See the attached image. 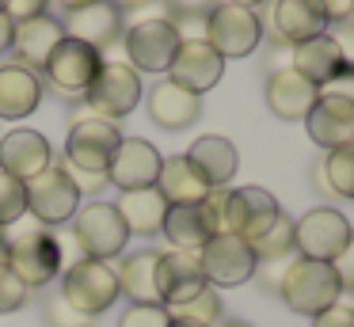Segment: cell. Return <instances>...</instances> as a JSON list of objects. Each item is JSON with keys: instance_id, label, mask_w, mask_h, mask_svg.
I'll list each match as a JSON object with an SVG mask.
<instances>
[{"instance_id": "1", "label": "cell", "mask_w": 354, "mask_h": 327, "mask_svg": "<svg viewBox=\"0 0 354 327\" xmlns=\"http://www.w3.org/2000/svg\"><path fill=\"white\" fill-rule=\"evenodd\" d=\"M4 243H8V266L27 289H42L65 270V255H62V240H57L50 228H42L35 221V228H24V232L8 236L4 232Z\"/></svg>"}, {"instance_id": "2", "label": "cell", "mask_w": 354, "mask_h": 327, "mask_svg": "<svg viewBox=\"0 0 354 327\" xmlns=\"http://www.w3.org/2000/svg\"><path fill=\"white\" fill-rule=\"evenodd\" d=\"M278 293H282L286 308L301 312V316H320L324 308L339 304L343 286H339L335 266L331 263H316V259L293 255L290 266H286V274H282Z\"/></svg>"}, {"instance_id": "3", "label": "cell", "mask_w": 354, "mask_h": 327, "mask_svg": "<svg viewBox=\"0 0 354 327\" xmlns=\"http://www.w3.org/2000/svg\"><path fill=\"white\" fill-rule=\"evenodd\" d=\"M179 42H183V38H179L171 15H145V19L130 23V27L122 30L126 65L138 68V73H168Z\"/></svg>"}, {"instance_id": "4", "label": "cell", "mask_w": 354, "mask_h": 327, "mask_svg": "<svg viewBox=\"0 0 354 327\" xmlns=\"http://www.w3.org/2000/svg\"><path fill=\"white\" fill-rule=\"evenodd\" d=\"M354 243L351 221L331 205H316L301 221H293V251L301 259H316V263H335L346 247Z\"/></svg>"}, {"instance_id": "5", "label": "cell", "mask_w": 354, "mask_h": 327, "mask_svg": "<svg viewBox=\"0 0 354 327\" xmlns=\"http://www.w3.org/2000/svg\"><path fill=\"white\" fill-rule=\"evenodd\" d=\"M62 297L77 312H84L88 319L107 312L118 301V274L103 259H77L69 263V270H62Z\"/></svg>"}, {"instance_id": "6", "label": "cell", "mask_w": 354, "mask_h": 327, "mask_svg": "<svg viewBox=\"0 0 354 327\" xmlns=\"http://www.w3.org/2000/svg\"><path fill=\"white\" fill-rule=\"evenodd\" d=\"M73 240L84 251V259H103V263H111V259H118L126 251L130 232H126L115 202H88V205H80L77 217H73Z\"/></svg>"}, {"instance_id": "7", "label": "cell", "mask_w": 354, "mask_h": 327, "mask_svg": "<svg viewBox=\"0 0 354 327\" xmlns=\"http://www.w3.org/2000/svg\"><path fill=\"white\" fill-rule=\"evenodd\" d=\"M118 141H122V133H118L115 122L84 114V118L73 122L69 137H65V167L88 175H107V164L115 156Z\"/></svg>"}, {"instance_id": "8", "label": "cell", "mask_w": 354, "mask_h": 327, "mask_svg": "<svg viewBox=\"0 0 354 327\" xmlns=\"http://www.w3.org/2000/svg\"><path fill=\"white\" fill-rule=\"evenodd\" d=\"M141 73L138 68H130L126 61H103L100 73H95V80L88 84L84 91V103L92 106L95 118H126V114L133 111V106L141 103Z\"/></svg>"}, {"instance_id": "9", "label": "cell", "mask_w": 354, "mask_h": 327, "mask_svg": "<svg viewBox=\"0 0 354 327\" xmlns=\"http://www.w3.org/2000/svg\"><path fill=\"white\" fill-rule=\"evenodd\" d=\"M24 190H27V213L39 225H65L80 209V190L62 164H50L46 171L27 179Z\"/></svg>"}, {"instance_id": "10", "label": "cell", "mask_w": 354, "mask_h": 327, "mask_svg": "<svg viewBox=\"0 0 354 327\" xmlns=\"http://www.w3.org/2000/svg\"><path fill=\"white\" fill-rule=\"evenodd\" d=\"M202 38H206L225 61L229 57H248V53L263 42V19H259V12H252V8H236V4H225L221 0V4L206 15Z\"/></svg>"}, {"instance_id": "11", "label": "cell", "mask_w": 354, "mask_h": 327, "mask_svg": "<svg viewBox=\"0 0 354 327\" xmlns=\"http://www.w3.org/2000/svg\"><path fill=\"white\" fill-rule=\"evenodd\" d=\"M198 263H202V274L214 289H232V286H244L248 278L259 274V259H255L252 243L240 240L232 232H221V236H209L206 247L198 251Z\"/></svg>"}, {"instance_id": "12", "label": "cell", "mask_w": 354, "mask_h": 327, "mask_svg": "<svg viewBox=\"0 0 354 327\" xmlns=\"http://www.w3.org/2000/svg\"><path fill=\"white\" fill-rule=\"evenodd\" d=\"M100 65H103L100 50H92L88 42H77V38L65 35L62 42H57V50L50 53V61L42 65V73H46L50 88H54L57 95L84 99L88 84H92L95 73H100Z\"/></svg>"}, {"instance_id": "13", "label": "cell", "mask_w": 354, "mask_h": 327, "mask_svg": "<svg viewBox=\"0 0 354 327\" xmlns=\"http://www.w3.org/2000/svg\"><path fill=\"white\" fill-rule=\"evenodd\" d=\"M282 217V205L270 190L263 187H236L229 190V202H225V225L232 236L255 243L259 236L270 232V225Z\"/></svg>"}, {"instance_id": "14", "label": "cell", "mask_w": 354, "mask_h": 327, "mask_svg": "<svg viewBox=\"0 0 354 327\" xmlns=\"http://www.w3.org/2000/svg\"><path fill=\"white\" fill-rule=\"evenodd\" d=\"M221 76H225V57L206 38H183L176 57H171V65H168V80L187 88V91H194V95L217 88Z\"/></svg>"}, {"instance_id": "15", "label": "cell", "mask_w": 354, "mask_h": 327, "mask_svg": "<svg viewBox=\"0 0 354 327\" xmlns=\"http://www.w3.org/2000/svg\"><path fill=\"white\" fill-rule=\"evenodd\" d=\"M164 156L156 152V144H149L145 137H122L107 164V183L118 190H145L156 187Z\"/></svg>"}, {"instance_id": "16", "label": "cell", "mask_w": 354, "mask_h": 327, "mask_svg": "<svg viewBox=\"0 0 354 327\" xmlns=\"http://www.w3.org/2000/svg\"><path fill=\"white\" fill-rule=\"evenodd\" d=\"M54 164V149L39 129H8L0 137V171L27 183Z\"/></svg>"}, {"instance_id": "17", "label": "cell", "mask_w": 354, "mask_h": 327, "mask_svg": "<svg viewBox=\"0 0 354 327\" xmlns=\"http://www.w3.org/2000/svg\"><path fill=\"white\" fill-rule=\"evenodd\" d=\"M156 286H160L164 308L198 297L209 286L206 274H202L198 251H168V255H160V263H156Z\"/></svg>"}, {"instance_id": "18", "label": "cell", "mask_w": 354, "mask_h": 327, "mask_svg": "<svg viewBox=\"0 0 354 327\" xmlns=\"http://www.w3.org/2000/svg\"><path fill=\"white\" fill-rule=\"evenodd\" d=\"M65 38L62 19L54 15H31V19H19L12 27V53H16V65L42 73V65L50 61V53L57 50V42Z\"/></svg>"}, {"instance_id": "19", "label": "cell", "mask_w": 354, "mask_h": 327, "mask_svg": "<svg viewBox=\"0 0 354 327\" xmlns=\"http://www.w3.org/2000/svg\"><path fill=\"white\" fill-rule=\"evenodd\" d=\"M305 129L324 152L339 149V144H351L354 141V106L346 99L320 95L313 103V111L305 114Z\"/></svg>"}, {"instance_id": "20", "label": "cell", "mask_w": 354, "mask_h": 327, "mask_svg": "<svg viewBox=\"0 0 354 327\" xmlns=\"http://www.w3.org/2000/svg\"><path fill=\"white\" fill-rule=\"evenodd\" d=\"M320 99V88L308 84L297 68H274L267 80V106L282 122H305L313 103Z\"/></svg>"}, {"instance_id": "21", "label": "cell", "mask_w": 354, "mask_h": 327, "mask_svg": "<svg viewBox=\"0 0 354 327\" xmlns=\"http://www.w3.org/2000/svg\"><path fill=\"white\" fill-rule=\"evenodd\" d=\"M65 35L77 38V42H88L92 50H107L111 42L122 38V12L111 8L107 0H95V4H84L77 12H69V19L62 23Z\"/></svg>"}, {"instance_id": "22", "label": "cell", "mask_w": 354, "mask_h": 327, "mask_svg": "<svg viewBox=\"0 0 354 327\" xmlns=\"http://www.w3.org/2000/svg\"><path fill=\"white\" fill-rule=\"evenodd\" d=\"M270 27H274L278 42L301 46V42H308V38L328 30V15L320 12L316 0H274V8H270Z\"/></svg>"}, {"instance_id": "23", "label": "cell", "mask_w": 354, "mask_h": 327, "mask_svg": "<svg viewBox=\"0 0 354 327\" xmlns=\"http://www.w3.org/2000/svg\"><path fill=\"white\" fill-rule=\"evenodd\" d=\"M42 103V80L39 73H31V68L16 65V61H8V65H0V118H27V114H35Z\"/></svg>"}, {"instance_id": "24", "label": "cell", "mask_w": 354, "mask_h": 327, "mask_svg": "<svg viewBox=\"0 0 354 327\" xmlns=\"http://www.w3.org/2000/svg\"><path fill=\"white\" fill-rule=\"evenodd\" d=\"M198 114H202V95L179 88V84L160 80L149 91V118L160 129H187L198 122Z\"/></svg>"}, {"instance_id": "25", "label": "cell", "mask_w": 354, "mask_h": 327, "mask_svg": "<svg viewBox=\"0 0 354 327\" xmlns=\"http://www.w3.org/2000/svg\"><path fill=\"white\" fill-rule=\"evenodd\" d=\"M183 156L198 167V175L209 183V187H229V179L236 175V167H240L236 144H232L229 137H217V133L198 137Z\"/></svg>"}, {"instance_id": "26", "label": "cell", "mask_w": 354, "mask_h": 327, "mask_svg": "<svg viewBox=\"0 0 354 327\" xmlns=\"http://www.w3.org/2000/svg\"><path fill=\"white\" fill-rule=\"evenodd\" d=\"M156 190L168 205H198L209 194V183L198 175V167L187 156H168L156 175Z\"/></svg>"}, {"instance_id": "27", "label": "cell", "mask_w": 354, "mask_h": 327, "mask_svg": "<svg viewBox=\"0 0 354 327\" xmlns=\"http://www.w3.org/2000/svg\"><path fill=\"white\" fill-rule=\"evenodd\" d=\"M118 217H122L126 232H138V236H153L160 232L164 225V213H168V202L160 198L156 187H145V190H122L115 202Z\"/></svg>"}, {"instance_id": "28", "label": "cell", "mask_w": 354, "mask_h": 327, "mask_svg": "<svg viewBox=\"0 0 354 327\" xmlns=\"http://www.w3.org/2000/svg\"><path fill=\"white\" fill-rule=\"evenodd\" d=\"M156 263H160V255H156V251H138V255H126L122 263L115 266L118 293H126L133 304H160Z\"/></svg>"}, {"instance_id": "29", "label": "cell", "mask_w": 354, "mask_h": 327, "mask_svg": "<svg viewBox=\"0 0 354 327\" xmlns=\"http://www.w3.org/2000/svg\"><path fill=\"white\" fill-rule=\"evenodd\" d=\"M290 68H297L308 84L324 88V84H328L331 76H339L346 65H343V53L335 50V42H331L328 35H316V38H308V42L293 46V65Z\"/></svg>"}, {"instance_id": "30", "label": "cell", "mask_w": 354, "mask_h": 327, "mask_svg": "<svg viewBox=\"0 0 354 327\" xmlns=\"http://www.w3.org/2000/svg\"><path fill=\"white\" fill-rule=\"evenodd\" d=\"M160 232L168 236L171 251H202L209 240L206 217H202L198 205H168Z\"/></svg>"}, {"instance_id": "31", "label": "cell", "mask_w": 354, "mask_h": 327, "mask_svg": "<svg viewBox=\"0 0 354 327\" xmlns=\"http://www.w3.org/2000/svg\"><path fill=\"white\" fill-rule=\"evenodd\" d=\"M168 312L171 324H191V327H214L217 319H221V293H217L214 286H206L198 297H191V301L183 304H171Z\"/></svg>"}, {"instance_id": "32", "label": "cell", "mask_w": 354, "mask_h": 327, "mask_svg": "<svg viewBox=\"0 0 354 327\" xmlns=\"http://www.w3.org/2000/svg\"><path fill=\"white\" fill-rule=\"evenodd\" d=\"M320 179L331 194L339 198H354V141L351 144H339L324 156L320 164Z\"/></svg>"}, {"instance_id": "33", "label": "cell", "mask_w": 354, "mask_h": 327, "mask_svg": "<svg viewBox=\"0 0 354 327\" xmlns=\"http://www.w3.org/2000/svg\"><path fill=\"white\" fill-rule=\"evenodd\" d=\"M252 251H255L259 263H286V259H293L297 255V251H293V221L282 213V217L270 225V232L252 243Z\"/></svg>"}, {"instance_id": "34", "label": "cell", "mask_w": 354, "mask_h": 327, "mask_svg": "<svg viewBox=\"0 0 354 327\" xmlns=\"http://www.w3.org/2000/svg\"><path fill=\"white\" fill-rule=\"evenodd\" d=\"M27 217V190L19 179H12L8 171H0V232H8L12 225Z\"/></svg>"}, {"instance_id": "35", "label": "cell", "mask_w": 354, "mask_h": 327, "mask_svg": "<svg viewBox=\"0 0 354 327\" xmlns=\"http://www.w3.org/2000/svg\"><path fill=\"white\" fill-rule=\"evenodd\" d=\"M27 293L31 289L12 274L8 263H0V316H8V312H19L27 304Z\"/></svg>"}, {"instance_id": "36", "label": "cell", "mask_w": 354, "mask_h": 327, "mask_svg": "<svg viewBox=\"0 0 354 327\" xmlns=\"http://www.w3.org/2000/svg\"><path fill=\"white\" fill-rule=\"evenodd\" d=\"M118 327H171L164 304H130L118 316Z\"/></svg>"}, {"instance_id": "37", "label": "cell", "mask_w": 354, "mask_h": 327, "mask_svg": "<svg viewBox=\"0 0 354 327\" xmlns=\"http://www.w3.org/2000/svg\"><path fill=\"white\" fill-rule=\"evenodd\" d=\"M46 319H50V327H92V319L84 316V312H77L69 301H65L62 293L54 297V301L46 304Z\"/></svg>"}, {"instance_id": "38", "label": "cell", "mask_w": 354, "mask_h": 327, "mask_svg": "<svg viewBox=\"0 0 354 327\" xmlns=\"http://www.w3.org/2000/svg\"><path fill=\"white\" fill-rule=\"evenodd\" d=\"M324 35H328L331 42H335V50L343 53V65H346V68H354V15L328 23V30H324Z\"/></svg>"}, {"instance_id": "39", "label": "cell", "mask_w": 354, "mask_h": 327, "mask_svg": "<svg viewBox=\"0 0 354 327\" xmlns=\"http://www.w3.org/2000/svg\"><path fill=\"white\" fill-rule=\"evenodd\" d=\"M221 0H168V15L171 19H206Z\"/></svg>"}, {"instance_id": "40", "label": "cell", "mask_w": 354, "mask_h": 327, "mask_svg": "<svg viewBox=\"0 0 354 327\" xmlns=\"http://www.w3.org/2000/svg\"><path fill=\"white\" fill-rule=\"evenodd\" d=\"M50 0H0V12L8 15L12 23L19 19H31V15H46Z\"/></svg>"}, {"instance_id": "41", "label": "cell", "mask_w": 354, "mask_h": 327, "mask_svg": "<svg viewBox=\"0 0 354 327\" xmlns=\"http://www.w3.org/2000/svg\"><path fill=\"white\" fill-rule=\"evenodd\" d=\"M313 327H354V308L339 301L331 308H324L320 316H313Z\"/></svg>"}, {"instance_id": "42", "label": "cell", "mask_w": 354, "mask_h": 327, "mask_svg": "<svg viewBox=\"0 0 354 327\" xmlns=\"http://www.w3.org/2000/svg\"><path fill=\"white\" fill-rule=\"evenodd\" d=\"M320 95H335V99H346L354 106V68H343L339 76H331L328 84L320 88Z\"/></svg>"}, {"instance_id": "43", "label": "cell", "mask_w": 354, "mask_h": 327, "mask_svg": "<svg viewBox=\"0 0 354 327\" xmlns=\"http://www.w3.org/2000/svg\"><path fill=\"white\" fill-rule=\"evenodd\" d=\"M331 266H335V278H339V286H343L346 293H354V243H351V247H346V251H343V255H339Z\"/></svg>"}, {"instance_id": "44", "label": "cell", "mask_w": 354, "mask_h": 327, "mask_svg": "<svg viewBox=\"0 0 354 327\" xmlns=\"http://www.w3.org/2000/svg\"><path fill=\"white\" fill-rule=\"evenodd\" d=\"M316 4H320V12H324V15H328V23L354 15V0H316Z\"/></svg>"}, {"instance_id": "45", "label": "cell", "mask_w": 354, "mask_h": 327, "mask_svg": "<svg viewBox=\"0 0 354 327\" xmlns=\"http://www.w3.org/2000/svg\"><path fill=\"white\" fill-rule=\"evenodd\" d=\"M12 27H16V23H12L8 15L0 12V53H4V50H12Z\"/></svg>"}, {"instance_id": "46", "label": "cell", "mask_w": 354, "mask_h": 327, "mask_svg": "<svg viewBox=\"0 0 354 327\" xmlns=\"http://www.w3.org/2000/svg\"><path fill=\"white\" fill-rule=\"evenodd\" d=\"M111 8H118V12H138V8H149L153 0H107Z\"/></svg>"}, {"instance_id": "47", "label": "cell", "mask_w": 354, "mask_h": 327, "mask_svg": "<svg viewBox=\"0 0 354 327\" xmlns=\"http://www.w3.org/2000/svg\"><path fill=\"white\" fill-rule=\"evenodd\" d=\"M57 4H62L65 12H77V8H84V4H95V0H57Z\"/></svg>"}, {"instance_id": "48", "label": "cell", "mask_w": 354, "mask_h": 327, "mask_svg": "<svg viewBox=\"0 0 354 327\" xmlns=\"http://www.w3.org/2000/svg\"><path fill=\"white\" fill-rule=\"evenodd\" d=\"M225 4H236V8H252V12H255V8H259V4H267V0H225Z\"/></svg>"}, {"instance_id": "49", "label": "cell", "mask_w": 354, "mask_h": 327, "mask_svg": "<svg viewBox=\"0 0 354 327\" xmlns=\"http://www.w3.org/2000/svg\"><path fill=\"white\" fill-rule=\"evenodd\" d=\"M217 327H252V324H244V319H221Z\"/></svg>"}, {"instance_id": "50", "label": "cell", "mask_w": 354, "mask_h": 327, "mask_svg": "<svg viewBox=\"0 0 354 327\" xmlns=\"http://www.w3.org/2000/svg\"><path fill=\"white\" fill-rule=\"evenodd\" d=\"M0 263H8V243H4V232H0Z\"/></svg>"}, {"instance_id": "51", "label": "cell", "mask_w": 354, "mask_h": 327, "mask_svg": "<svg viewBox=\"0 0 354 327\" xmlns=\"http://www.w3.org/2000/svg\"><path fill=\"white\" fill-rule=\"evenodd\" d=\"M171 327H191V324H171Z\"/></svg>"}, {"instance_id": "52", "label": "cell", "mask_w": 354, "mask_h": 327, "mask_svg": "<svg viewBox=\"0 0 354 327\" xmlns=\"http://www.w3.org/2000/svg\"><path fill=\"white\" fill-rule=\"evenodd\" d=\"M351 308H354V293H351Z\"/></svg>"}]
</instances>
